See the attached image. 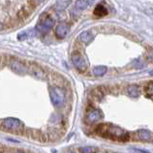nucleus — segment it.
I'll use <instances>...</instances> for the list:
<instances>
[{
	"label": "nucleus",
	"instance_id": "obj_1",
	"mask_svg": "<svg viewBox=\"0 0 153 153\" xmlns=\"http://www.w3.org/2000/svg\"><path fill=\"white\" fill-rule=\"evenodd\" d=\"M97 133L100 136L104 137L106 139H112V140L117 141H127L129 135L128 133L123 130V129L120 128L118 126H111V124H100L97 128Z\"/></svg>",
	"mask_w": 153,
	"mask_h": 153
},
{
	"label": "nucleus",
	"instance_id": "obj_2",
	"mask_svg": "<svg viewBox=\"0 0 153 153\" xmlns=\"http://www.w3.org/2000/svg\"><path fill=\"white\" fill-rule=\"evenodd\" d=\"M52 102L56 107H61L65 102V95L59 87H53L51 92Z\"/></svg>",
	"mask_w": 153,
	"mask_h": 153
},
{
	"label": "nucleus",
	"instance_id": "obj_3",
	"mask_svg": "<svg viewBox=\"0 0 153 153\" xmlns=\"http://www.w3.org/2000/svg\"><path fill=\"white\" fill-rule=\"evenodd\" d=\"M72 61H73V64L75 65L76 69L84 71V70H86V68H87V63H86L83 56L78 54V53L73 54V56H72Z\"/></svg>",
	"mask_w": 153,
	"mask_h": 153
},
{
	"label": "nucleus",
	"instance_id": "obj_4",
	"mask_svg": "<svg viewBox=\"0 0 153 153\" xmlns=\"http://www.w3.org/2000/svg\"><path fill=\"white\" fill-rule=\"evenodd\" d=\"M2 126L10 130H19L21 128V123L17 119L8 118L2 123Z\"/></svg>",
	"mask_w": 153,
	"mask_h": 153
},
{
	"label": "nucleus",
	"instance_id": "obj_5",
	"mask_svg": "<svg viewBox=\"0 0 153 153\" xmlns=\"http://www.w3.org/2000/svg\"><path fill=\"white\" fill-rule=\"evenodd\" d=\"M53 25H54V20L49 17V16H47L44 20H43L42 22H40L39 24H37V26H36V30L37 32H39V33H46L48 31H50Z\"/></svg>",
	"mask_w": 153,
	"mask_h": 153
},
{
	"label": "nucleus",
	"instance_id": "obj_6",
	"mask_svg": "<svg viewBox=\"0 0 153 153\" xmlns=\"http://www.w3.org/2000/svg\"><path fill=\"white\" fill-rule=\"evenodd\" d=\"M69 27L66 23H60L59 26L56 27V35L59 38H64L66 35L68 33Z\"/></svg>",
	"mask_w": 153,
	"mask_h": 153
},
{
	"label": "nucleus",
	"instance_id": "obj_7",
	"mask_svg": "<svg viewBox=\"0 0 153 153\" xmlns=\"http://www.w3.org/2000/svg\"><path fill=\"white\" fill-rule=\"evenodd\" d=\"M100 118H102V112L98 109L91 110V111L87 114V121L90 123L98 122Z\"/></svg>",
	"mask_w": 153,
	"mask_h": 153
},
{
	"label": "nucleus",
	"instance_id": "obj_8",
	"mask_svg": "<svg viewBox=\"0 0 153 153\" xmlns=\"http://www.w3.org/2000/svg\"><path fill=\"white\" fill-rule=\"evenodd\" d=\"M137 138L140 139L142 141H150L151 140V133L148 130H145V129H141L136 132Z\"/></svg>",
	"mask_w": 153,
	"mask_h": 153
},
{
	"label": "nucleus",
	"instance_id": "obj_9",
	"mask_svg": "<svg viewBox=\"0 0 153 153\" xmlns=\"http://www.w3.org/2000/svg\"><path fill=\"white\" fill-rule=\"evenodd\" d=\"M107 13H108L107 9L105 8L104 6H102V5L99 4L98 6L95 8V11H94V14H95V16L102 17V16H107Z\"/></svg>",
	"mask_w": 153,
	"mask_h": 153
},
{
	"label": "nucleus",
	"instance_id": "obj_10",
	"mask_svg": "<svg viewBox=\"0 0 153 153\" xmlns=\"http://www.w3.org/2000/svg\"><path fill=\"white\" fill-rule=\"evenodd\" d=\"M127 93L128 95L132 98H137L140 95V89L137 85H130L127 88Z\"/></svg>",
	"mask_w": 153,
	"mask_h": 153
},
{
	"label": "nucleus",
	"instance_id": "obj_11",
	"mask_svg": "<svg viewBox=\"0 0 153 153\" xmlns=\"http://www.w3.org/2000/svg\"><path fill=\"white\" fill-rule=\"evenodd\" d=\"M93 33H90V32H83V33H81L80 35L79 36V39L82 41V42H89L93 39Z\"/></svg>",
	"mask_w": 153,
	"mask_h": 153
},
{
	"label": "nucleus",
	"instance_id": "obj_12",
	"mask_svg": "<svg viewBox=\"0 0 153 153\" xmlns=\"http://www.w3.org/2000/svg\"><path fill=\"white\" fill-rule=\"evenodd\" d=\"M12 68L14 72H16L18 74H24L25 73V67H24L20 62H13L12 63Z\"/></svg>",
	"mask_w": 153,
	"mask_h": 153
},
{
	"label": "nucleus",
	"instance_id": "obj_13",
	"mask_svg": "<svg viewBox=\"0 0 153 153\" xmlns=\"http://www.w3.org/2000/svg\"><path fill=\"white\" fill-rule=\"evenodd\" d=\"M105 73H106V67L105 66H98L93 69V74L95 76H103Z\"/></svg>",
	"mask_w": 153,
	"mask_h": 153
},
{
	"label": "nucleus",
	"instance_id": "obj_14",
	"mask_svg": "<svg viewBox=\"0 0 153 153\" xmlns=\"http://www.w3.org/2000/svg\"><path fill=\"white\" fill-rule=\"evenodd\" d=\"M90 4H91L90 1H78V2L76 3V9L83 10V9L87 8Z\"/></svg>",
	"mask_w": 153,
	"mask_h": 153
},
{
	"label": "nucleus",
	"instance_id": "obj_15",
	"mask_svg": "<svg viewBox=\"0 0 153 153\" xmlns=\"http://www.w3.org/2000/svg\"><path fill=\"white\" fill-rule=\"evenodd\" d=\"M96 150L97 149H96L95 147H92V146H85V147L80 148V151L82 153H95Z\"/></svg>",
	"mask_w": 153,
	"mask_h": 153
},
{
	"label": "nucleus",
	"instance_id": "obj_16",
	"mask_svg": "<svg viewBox=\"0 0 153 153\" xmlns=\"http://www.w3.org/2000/svg\"><path fill=\"white\" fill-rule=\"evenodd\" d=\"M146 92L148 95V97L153 98V83L148 84L146 87Z\"/></svg>",
	"mask_w": 153,
	"mask_h": 153
},
{
	"label": "nucleus",
	"instance_id": "obj_17",
	"mask_svg": "<svg viewBox=\"0 0 153 153\" xmlns=\"http://www.w3.org/2000/svg\"><path fill=\"white\" fill-rule=\"evenodd\" d=\"M56 4H57V9L63 10V9H65L67 6H68V5L70 4V2H62V1H60V2H57Z\"/></svg>",
	"mask_w": 153,
	"mask_h": 153
},
{
	"label": "nucleus",
	"instance_id": "obj_18",
	"mask_svg": "<svg viewBox=\"0 0 153 153\" xmlns=\"http://www.w3.org/2000/svg\"><path fill=\"white\" fill-rule=\"evenodd\" d=\"M134 150L137 152H141V153H150L149 151H146V150H142V149H138V148H134Z\"/></svg>",
	"mask_w": 153,
	"mask_h": 153
},
{
	"label": "nucleus",
	"instance_id": "obj_19",
	"mask_svg": "<svg viewBox=\"0 0 153 153\" xmlns=\"http://www.w3.org/2000/svg\"><path fill=\"white\" fill-rule=\"evenodd\" d=\"M69 153H75V152H69Z\"/></svg>",
	"mask_w": 153,
	"mask_h": 153
}]
</instances>
